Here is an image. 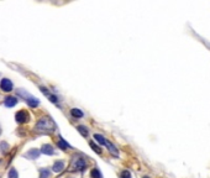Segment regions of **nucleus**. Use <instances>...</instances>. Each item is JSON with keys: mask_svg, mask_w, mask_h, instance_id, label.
Instances as JSON below:
<instances>
[{"mask_svg": "<svg viewBox=\"0 0 210 178\" xmlns=\"http://www.w3.org/2000/svg\"><path fill=\"white\" fill-rule=\"evenodd\" d=\"M16 104H18V99L15 97H8L5 99V106H8V108H12Z\"/></svg>", "mask_w": 210, "mask_h": 178, "instance_id": "obj_8", "label": "nucleus"}, {"mask_svg": "<svg viewBox=\"0 0 210 178\" xmlns=\"http://www.w3.org/2000/svg\"><path fill=\"white\" fill-rule=\"evenodd\" d=\"M15 119H16V121H18V122H21V124H24V122L29 121L30 116H29V114L26 113L25 110H21V112H18V113H16Z\"/></svg>", "mask_w": 210, "mask_h": 178, "instance_id": "obj_4", "label": "nucleus"}, {"mask_svg": "<svg viewBox=\"0 0 210 178\" xmlns=\"http://www.w3.org/2000/svg\"><path fill=\"white\" fill-rule=\"evenodd\" d=\"M40 176H41V178H48L51 176V171L48 168H41Z\"/></svg>", "mask_w": 210, "mask_h": 178, "instance_id": "obj_13", "label": "nucleus"}, {"mask_svg": "<svg viewBox=\"0 0 210 178\" xmlns=\"http://www.w3.org/2000/svg\"><path fill=\"white\" fill-rule=\"evenodd\" d=\"M55 128H56L55 122L49 118H42V119L38 120L37 124H36V130L41 131V132H52L55 130Z\"/></svg>", "mask_w": 210, "mask_h": 178, "instance_id": "obj_1", "label": "nucleus"}, {"mask_svg": "<svg viewBox=\"0 0 210 178\" xmlns=\"http://www.w3.org/2000/svg\"><path fill=\"white\" fill-rule=\"evenodd\" d=\"M85 167H87V163H85V161H84V158H82V157H77L75 160H74V162H73V168L74 170H77V171H83V170H85Z\"/></svg>", "mask_w": 210, "mask_h": 178, "instance_id": "obj_3", "label": "nucleus"}, {"mask_svg": "<svg viewBox=\"0 0 210 178\" xmlns=\"http://www.w3.org/2000/svg\"><path fill=\"white\" fill-rule=\"evenodd\" d=\"M146 178H147V177H146Z\"/></svg>", "mask_w": 210, "mask_h": 178, "instance_id": "obj_22", "label": "nucleus"}, {"mask_svg": "<svg viewBox=\"0 0 210 178\" xmlns=\"http://www.w3.org/2000/svg\"><path fill=\"white\" fill-rule=\"evenodd\" d=\"M0 88H2L4 92H11L12 90V83L11 80H9L8 78H4L0 82Z\"/></svg>", "mask_w": 210, "mask_h": 178, "instance_id": "obj_5", "label": "nucleus"}, {"mask_svg": "<svg viewBox=\"0 0 210 178\" xmlns=\"http://www.w3.org/2000/svg\"><path fill=\"white\" fill-rule=\"evenodd\" d=\"M121 178H131V174L129 171H122L121 172Z\"/></svg>", "mask_w": 210, "mask_h": 178, "instance_id": "obj_20", "label": "nucleus"}, {"mask_svg": "<svg viewBox=\"0 0 210 178\" xmlns=\"http://www.w3.org/2000/svg\"><path fill=\"white\" fill-rule=\"evenodd\" d=\"M90 146L93 147V150H94V151H95L97 154H101V150H100V148H99V147H98V146H97L94 142H90Z\"/></svg>", "mask_w": 210, "mask_h": 178, "instance_id": "obj_19", "label": "nucleus"}, {"mask_svg": "<svg viewBox=\"0 0 210 178\" xmlns=\"http://www.w3.org/2000/svg\"><path fill=\"white\" fill-rule=\"evenodd\" d=\"M41 90L43 92V94L45 95H47V97H48V99H49V102H52V103H57V98L55 97V95L53 94H51L46 88H43V87H41Z\"/></svg>", "mask_w": 210, "mask_h": 178, "instance_id": "obj_9", "label": "nucleus"}, {"mask_svg": "<svg viewBox=\"0 0 210 178\" xmlns=\"http://www.w3.org/2000/svg\"><path fill=\"white\" fill-rule=\"evenodd\" d=\"M94 139L97 140V142H99L100 145H105L107 144V140H105V138L103 135H100V134H95L94 135Z\"/></svg>", "mask_w": 210, "mask_h": 178, "instance_id": "obj_12", "label": "nucleus"}, {"mask_svg": "<svg viewBox=\"0 0 210 178\" xmlns=\"http://www.w3.org/2000/svg\"><path fill=\"white\" fill-rule=\"evenodd\" d=\"M41 152L45 154V155H53L55 154V150L51 145H43L41 147Z\"/></svg>", "mask_w": 210, "mask_h": 178, "instance_id": "obj_7", "label": "nucleus"}, {"mask_svg": "<svg viewBox=\"0 0 210 178\" xmlns=\"http://www.w3.org/2000/svg\"><path fill=\"white\" fill-rule=\"evenodd\" d=\"M77 129H78V131H79L83 136H87V135H88V129H87L85 126H78Z\"/></svg>", "mask_w": 210, "mask_h": 178, "instance_id": "obj_18", "label": "nucleus"}, {"mask_svg": "<svg viewBox=\"0 0 210 178\" xmlns=\"http://www.w3.org/2000/svg\"><path fill=\"white\" fill-rule=\"evenodd\" d=\"M90 176H91V178H103V176H101V173H100V171L98 168H94L93 171H91Z\"/></svg>", "mask_w": 210, "mask_h": 178, "instance_id": "obj_16", "label": "nucleus"}, {"mask_svg": "<svg viewBox=\"0 0 210 178\" xmlns=\"http://www.w3.org/2000/svg\"><path fill=\"white\" fill-rule=\"evenodd\" d=\"M20 95H22V97L26 99V102H27V104L31 106V108H36L38 104H40V102H38V99H36L35 97H32V95H29L26 92H24V90H19L18 92Z\"/></svg>", "mask_w": 210, "mask_h": 178, "instance_id": "obj_2", "label": "nucleus"}, {"mask_svg": "<svg viewBox=\"0 0 210 178\" xmlns=\"http://www.w3.org/2000/svg\"><path fill=\"white\" fill-rule=\"evenodd\" d=\"M105 145H107L108 147H109V151L113 154V155H115V156H117V150H116V147L113 145V144H110L109 141H107V144H105Z\"/></svg>", "mask_w": 210, "mask_h": 178, "instance_id": "obj_15", "label": "nucleus"}, {"mask_svg": "<svg viewBox=\"0 0 210 178\" xmlns=\"http://www.w3.org/2000/svg\"><path fill=\"white\" fill-rule=\"evenodd\" d=\"M38 156H40V150H37V148H31L30 151L26 154V157H29L31 160H36V158H38Z\"/></svg>", "mask_w": 210, "mask_h": 178, "instance_id": "obj_6", "label": "nucleus"}, {"mask_svg": "<svg viewBox=\"0 0 210 178\" xmlns=\"http://www.w3.org/2000/svg\"><path fill=\"white\" fill-rule=\"evenodd\" d=\"M71 115L73 116V118H82L83 116V113L81 112V109H77V108H74V109H72L71 110Z\"/></svg>", "mask_w": 210, "mask_h": 178, "instance_id": "obj_11", "label": "nucleus"}, {"mask_svg": "<svg viewBox=\"0 0 210 178\" xmlns=\"http://www.w3.org/2000/svg\"><path fill=\"white\" fill-rule=\"evenodd\" d=\"M9 178H19V174H18V171L15 168H11L9 171Z\"/></svg>", "mask_w": 210, "mask_h": 178, "instance_id": "obj_17", "label": "nucleus"}, {"mask_svg": "<svg viewBox=\"0 0 210 178\" xmlns=\"http://www.w3.org/2000/svg\"><path fill=\"white\" fill-rule=\"evenodd\" d=\"M0 147H4V148H3V152H6V151H8V144H5V142L0 144Z\"/></svg>", "mask_w": 210, "mask_h": 178, "instance_id": "obj_21", "label": "nucleus"}, {"mask_svg": "<svg viewBox=\"0 0 210 178\" xmlns=\"http://www.w3.org/2000/svg\"><path fill=\"white\" fill-rule=\"evenodd\" d=\"M58 147H61L62 150H68L69 148V144H67L64 141V139L61 138V140L58 141Z\"/></svg>", "mask_w": 210, "mask_h": 178, "instance_id": "obj_14", "label": "nucleus"}, {"mask_svg": "<svg viewBox=\"0 0 210 178\" xmlns=\"http://www.w3.org/2000/svg\"><path fill=\"white\" fill-rule=\"evenodd\" d=\"M63 168H64V163H63L62 161H57V162H55V165L52 166V170H53L55 172H61Z\"/></svg>", "mask_w": 210, "mask_h": 178, "instance_id": "obj_10", "label": "nucleus"}]
</instances>
